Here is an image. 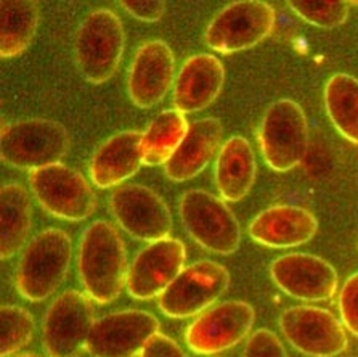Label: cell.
I'll list each match as a JSON object with an SVG mask.
<instances>
[{"instance_id": "obj_33", "label": "cell", "mask_w": 358, "mask_h": 357, "mask_svg": "<svg viewBox=\"0 0 358 357\" xmlns=\"http://www.w3.org/2000/svg\"><path fill=\"white\" fill-rule=\"evenodd\" d=\"M15 357H43L39 354H31V353H23V354H16Z\"/></svg>"}, {"instance_id": "obj_2", "label": "cell", "mask_w": 358, "mask_h": 357, "mask_svg": "<svg viewBox=\"0 0 358 357\" xmlns=\"http://www.w3.org/2000/svg\"><path fill=\"white\" fill-rule=\"evenodd\" d=\"M73 259V241L66 232L50 227L26 245L15 275L21 298L42 302L50 298L66 279Z\"/></svg>"}, {"instance_id": "obj_6", "label": "cell", "mask_w": 358, "mask_h": 357, "mask_svg": "<svg viewBox=\"0 0 358 357\" xmlns=\"http://www.w3.org/2000/svg\"><path fill=\"white\" fill-rule=\"evenodd\" d=\"M257 142L273 171L287 172L299 166L308 148V124L301 105L289 99L270 105L260 122Z\"/></svg>"}, {"instance_id": "obj_13", "label": "cell", "mask_w": 358, "mask_h": 357, "mask_svg": "<svg viewBox=\"0 0 358 357\" xmlns=\"http://www.w3.org/2000/svg\"><path fill=\"white\" fill-rule=\"evenodd\" d=\"M280 328L292 348L308 357H336L349 343L344 323L317 306L286 309L280 317Z\"/></svg>"}, {"instance_id": "obj_10", "label": "cell", "mask_w": 358, "mask_h": 357, "mask_svg": "<svg viewBox=\"0 0 358 357\" xmlns=\"http://www.w3.org/2000/svg\"><path fill=\"white\" fill-rule=\"evenodd\" d=\"M92 301L78 290H66L48 307L42 326V344L48 357H79L96 318Z\"/></svg>"}, {"instance_id": "obj_22", "label": "cell", "mask_w": 358, "mask_h": 357, "mask_svg": "<svg viewBox=\"0 0 358 357\" xmlns=\"http://www.w3.org/2000/svg\"><path fill=\"white\" fill-rule=\"evenodd\" d=\"M257 174L252 145L241 135L225 140L215 160V187L227 203H236L254 187Z\"/></svg>"}, {"instance_id": "obj_14", "label": "cell", "mask_w": 358, "mask_h": 357, "mask_svg": "<svg viewBox=\"0 0 358 357\" xmlns=\"http://www.w3.org/2000/svg\"><path fill=\"white\" fill-rule=\"evenodd\" d=\"M161 323L146 311L127 309L96 318L85 351L92 357H140Z\"/></svg>"}, {"instance_id": "obj_20", "label": "cell", "mask_w": 358, "mask_h": 357, "mask_svg": "<svg viewBox=\"0 0 358 357\" xmlns=\"http://www.w3.org/2000/svg\"><path fill=\"white\" fill-rule=\"evenodd\" d=\"M142 132L124 131L106 139L92 156L89 177L95 187L117 188L143 166L140 153Z\"/></svg>"}, {"instance_id": "obj_5", "label": "cell", "mask_w": 358, "mask_h": 357, "mask_svg": "<svg viewBox=\"0 0 358 357\" xmlns=\"http://www.w3.org/2000/svg\"><path fill=\"white\" fill-rule=\"evenodd\" d=\"M187 234L214 254L230 256L241 245V227L227 202L208 190L193 188L178 203Z\"/></svg>"}, {"instance_id": "obj_31", "label": "cell", "mask_w": 358, "mask_h": 357, "mask_svg": "<svg viewBox=\"0 0 358 357\" xmlns=\"http://www.w3.org/2000/svg\"><path fill=\"white\" fill-rule=\"evenodd\" d=\"M119 5L135 20L145 23H156L166 13V2L161 0H122Z\"/></svg>"}, {"instance_id": "obj_1", "label": "cell", "mask_w": 358, "mask_h": 357, "mask_svg": "<svg viewBox=\"0 0 358 357\" xmlns=\"http://www.w3.org/2000/svg\"><path fill=\"white\" fill-rule=\"evenodd\" d=\"M127 248L108 220H95L79 243L78 272L85 295L96 304H110L122 293L129 277Z\"/></svg>"}, {"instance_id": "obj_7", "label": "cell", "mask_w": 358, "mask_h": 357, "mask_svg": "<svg viewBox=\"0 0 358 357\" xmlns=\"http://www.w3.org/2000/svg\"><path fill=\"white\" fill-rule=\"evenodd\" d=\"M29 186L42 209L57 219L79 223L96 208V195L87 178L63 163L31 171Z\"/></svg>"}, {"instance_id": "obj_21", "label": "cell", "mask_w": 358, "mask_h": 357, "mask_svg": "<svg viewBox=\"0 0 358 357\" xmlns=\"http://www.w3.org/2000/svg\"><path fill=\"white\" fill-rule=\"evenodd\" d=\"M224 126L217 118H203L189 124V131L173 153L164 172L172 182L192 181L203 172L222 148Z\"/></svg>"}, {"instance_id": "obj_12", "label": "cell", "mask_w": 358, "mask_h": 357, "mask_svg": "<svg viewBox=\"0 0 358 357\" xmlns=\"http://www.w3.org/2000/svg\"><path fill=\"white\" fill-rule=\"evenodd\" d=\"M254 322L256 311L249 302L225 301L209 307L189 323L185 342L194 354L215 356L249 337Z\"/></svg>"}, {"instance_id": "obj_24", "label": "cell", "mask_w": 358, "mask_h": 357, "mask_svg": "<svg viewBox=\"0 0 358 357\" xmlns=\"http://www.w3.org/2000/svg\"><path fill=\"white\" fill-rule=\"evenodd\" d=\"M39 26V4L34 0L0 2V55L20 57L34 41Z\"/></svg>"}, {"instance_id": "obj_16", "label": "cell", "mask_w": 358, "mask_h": 357, "mask_svg": "<svg viewBox=\"0 0 358 357\" xmlns=\"http://www.w3.org/2000/svg\"><path fill=\"white\" fill-rule=\"evenodd\" d=\"M270 277L287 296L306 302L328 301L336 295L339 277L327 259L308 253H289L270 264Z\"/></svg>"}, {"instance_id": "obj_32", "label": "cell", "mask_w": 358, "mask_h": 357, "mask_svg": "<svg viewBox=\"0 0 358 357\" xmlns=\"http://www.w3.org/2000/svg\"><path fill=\"white\" fill-rule=\"evenodd\" d=\"M140 357H187V354L172 338L159 332L146 343Z\"/></svg>"}, {"instance_id": "obj_18", "label": "cell", "mask_w": 358, "mask_h": 357, "mask_svg": "<svg viewBox=\"0 0 358 357\" xmlns=\"http://www.w3.org/2000/svg\"><path fill=\"white\" fill-rule=\"evenodd\" d=\"M249 237L267 248H294L308 243L318 232V219L294 204H276L259 213L248 227Z\"/></svg>"}, {"instance_id": "obj_26", "label": "cell", "mask_w": 358, "mask_h": 357, "mask_svg": "<svg viewBox=\"0 0 358 357\" xmlns=\"http://www.w3.org/2000/svg\"><path fill=\"white\" fill-rule=\"evenodd\" d=\"M324 106L338 132L358 145V79L345 73L331 76L324 88Z\"/></svg>"}, {"instance_id": "obj_9", "label": "cell", "mask_w": 358, "mask_h": 357, "mask_svg": "<svg viewBox=\"0 0 358 357\" xmlns=\"http://www.w3.org/2000/svg\"><path fill=\"white\" fill-rule=\"evenodd\" d=\"M229 269L215 261H198L187 266L159 296L158 306L169 318L198 317L215 304L229 290Z\"/></svg>"}, {"instance_id": "obj_25", "label": "cell", "mask_w": 358, "mask_h": 357, "mask_svg": "<svg viewBox=\"0 0 358 357\" xmlns=\"http://www.w3.org/2000/svg\"><path fill=\"white\" fill-rule=\"evenodd\" d=\"M189 131L187 116L176 108L159 113L142 132L143 166H166Z\"/></svg>"}, {"instance_id": "obj_28", "label": "cell", "mask_w": 358, "mask_h": 357, "mask_svg": "<svg viewBox=\"0 0 358 357\" xmlns=\"http://www.w3.org/2000/svg\"><path fill=\"white\" fill-rule=\"evenodd\" d=\"M287 5L306 23L324 29L338 28L349 18V2L341 0H292Z\"/></svg>"}, {"instance_id": "obj_27", "label": "cell", "mask_w": 358, "mask_h": 357, "mask_svg": "<svg viewBox=\"0 0 358 357\" xmlns=\"http://www.w3.org/2000/svg\"><path fill=\"white\" fill-rule=\"evenodd\" d=\"M0 357L16 356L34 337V317L24 307L5 304L0 309Z\"/></svg>"}, {"instance_id": "obj_4", "label": "cell", "mask_w": 358, "mask_h": 357, "mask_svg": "<svg viewBox=\"0 0 358 357\" xmlns=\"http://www.w3.org/2000/svg\"><path fill=\"white\" fill-rule=\"evenodd\" d=\"M126 47V32L119 16L99 8L85 16L76 36L74 53L79 71L90 84H105L116 74Z\"/></svg>"}, {"instance_id": "obj_11", "label": "cell", "mask_w": 358, "mask_h": 357, "mask_svg": "<svg viewBox=\"0 0 358 357\" xmlns=\"http://www.w3.org/2000/svg\"><path fill=\"white\" fill-rule=\"evenodd\" d=\"M110 209L119 227L132 238L155 243L169 238L173 220L161 195L140 183H124L113 190Z\"/></svg>"}, {"instance_id": "obj_19", "label": "cell", "mask_w": 358, "mask_h": 357, "mask_svg": "<svg viewBox=\"0 0 358 357\" xmlns=\"http://www.w3.org/2000/svg\"><path fill=\"white\" fill-rule=\"evenodd\" d=\"M225 83V68L210 53H198L182 64L173 84V108L183 115L210 106Z\"/></svg>"}, {"instance_id": "obj_8", "label": "cell", "mask_w": 358, "mask_h": 357, "mask_svg": "<svg viewBox=\"0 0 358 357\" xmlns=\"http://www.w3.org/2000/svg\"><path fill=\"white\" fill-rule=\"evenodd\" d=\"M276 13L262 0H240L220 10L204 31V42L217 53L248 50L272 34Z\"/></svg>"}, {"instance_id": "obj_3", "label": "cell", "mask_w": 358, "mask_h": 357, "mask_svg": "<svg viewBox=\"0 0 358 357\" xmlns=\"http://www.w3.org/2000/svg\"><path fill=\"white\" fill-rule=\"evenodd\" d=\"M71 140L63 124L50 119H23L2 126L0 158L3 164L23 171L62 163Z\"/></svg>"}, {"instance_id": "obj_34", "label": "cell", "mask_w": 358, "mask_h": 357, "mask_svg": "<svg viewBox=\"0 0 358 357\" xmlns=\"http://www.w3.org/2000/svg\"><path fill=\"white\" fill-rule=\"evenodd\" d=\"M357 246H358V240H357Z\"/></svg>"}, {"instance_id": "obj_23", "label": "cell", "mask_w": 358, "mask_h": 357, "mask_svg": "<svg viewBox=\"0 0 358 357\" xmlns=\"http://www.w3.org/2000/svg\"><path fill=\"white\" fill-rule=\"evenodd\" d=\"M32 225V203L20 183L0 188V258L10 259L23 250Z\"/></svg>"}, {"instance_id": "obj_29", "label": "cell", "mask_w": 358, "mask_h": 357, "mask_svg": "<svg viewBox=\"0 0 358 357\" xmlns=\"http://www.w3.org/2000/svg\"><path fill=\"white\" fill-rule=\"evenodd\" d=\"M243 357H287V353L273 332L260 328L248 338Z\"/></svg>"}, {"instance_id": "obj_17", "label": "cell", "mask_w": 358, "mask_h": 357, "mask_svg": "<svg viewBox=\"0 0 358 357\" xmlns=\"http://www.w3.org/2000/svg\"><path fill=\"white\" fill-rule=\"evenodd\" d=\"M176 57L164 41H150L138 47L127 76V94L138 108L159 105L176 84Z\"/></svg>"}, {"instance_id": "obj_30", "label": "cell", "mask_w": 358, "mask_h": 357, "mask_svg": "<svg viewBox=\"0 0 358 357\" xmlns=\"http://www.w3.org/2000/svg\"><path fill=\"white\" fill-rule=\"evenodd\" d=\"M338 304L344 327L358 337V272L345 280Z\"/></svg>"}, {"instance_id": "obj_15", "label": "cell", "mask_w": 358, "mask_h": 357, "mask_svg": "<svg viewBox=\"0 0 358 357\" xmlns=\"http://www.w3.org/2000/svg\"><path fill=\"white\" fill-rule=\"evenodd\" d=\"M185 262L187 246L177 238L150 243L130 264L127 293L138 301L159 298L187 267Z\"/></svg>"}]
</instances>
